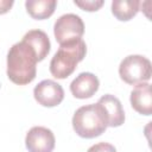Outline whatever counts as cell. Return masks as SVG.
<instances>
[{
    "mask_svg": "<svg viewBox=\"0 0 152 152\" xmlns=\"http://www.w3.org/2000/svg\"><path fill=\"white\" fill-rule=\"evenodd\" d=\"M39 57L31 44L21 39L12 45L7 53V76L19 86L31 83L36 78Z\"/></svg>",
    "mask_w": 152,
    "mask_h": 152,
    "instance_id": "6da1fadb",
    "label": "cell"
},
{
    "mask_svg": "<svg viewBox=\"0 0 152 152\" xmlns=\"http://www.w3.org/2000/svg\"><path fill=\"white\" fill-rule=\"evenodd\" d=\"M87 53V45L82 39H77L59 45L50 62V72L53 77L63 80L70 76L77 64L83 61Z\"/></svg>",
    "mask_w": 152,
    "mask_h": 152,
    "instance_id": "7a4b0ae2",
    "label": "cell"
},
{
    "mask_svg": "<svg viewBox=\"0 0 152 152\" xmlns=\"http://www.w3.org/2000/svg\"><path fill=\"white\" fill-rule=\"evenodd\" d=\"M72 127L77 135L91 139L101 135L107 126V119L99 103L80 107L72 116Z\"/></svg>",
    "mask_w": 152,
    "mask_h": 152,
    "instance_id": "3957f363",
    "label": "cell"
},
{
    "mask_svg": "<svg viewBox=\"0 0 152 152\" xmlns=\"http://www.w3.org/2000/svg\"><path fill=\"white\" fill-rule=\"evenodd\" d=\"M151 62L141 55H129L119 65L120 78L127 84H139L151 78Z\"/></svg>",
    "mask_w": 152,
    "mask_h": 152,
    "instance_id": "277c9868",
    "label": "cell"
},
{
    "mask_svg": "<svg viewBox=\"0 0 152 152\" xmlns=\"http://www.w3.org/2000/svg\"><path fill=\"white\" fill-rule=\"evenodd\" d=\"M53 33L59 45L66 44L81 39L84 33V24L77 14L66 13L56 20L53 25Z\"/></svg>",
    "mask_w": 152,
    "mask_h": 152,
    "instance_id": "5b68a950",
    "label": "cell"
},
{
    "mask_svg": "<svg viewBox=\"0 0 152 152\" xmlns=\"http://www.w3.org/2000/svg\"><path fill=\"white\" fill-rule=\"evenodd\" d=\"M55 142L52 131L43 126L32 127L25 138V145L28 152H52Z\"/></svg>",
    "mask_w": 152,
    "mask_h": 152,
    "instance_id": "8992f818",
    "label": "cell"
},
{
    "mask_svg": "<svg viewBox=\"0 0 152 152\" xmlns=\"http://www.w3.org/2000/svg\"><path fill=\"white\" fill-rule=\"evenodd\" d=\"M33 96L39 104L44 107H55L63 101L64 90L59 83L52 80H44L34 87Z\"/></svg>",
    "mask_w": 152,
    "mask_h": 152,
    "instance_id": "52a82bcc",
    "label": "cell"
},
{
    "mask_svg": "<svg viewBox=\"0 0 152 152\" xmlns=\"http://www.w3.org/2000/svg\"><path fill=\"white\" fill-rule=\"evenodd\" d=\"M107 119L108 127H119L125 122V113L120 100L110 94L101 96L97 101Z\"/></svg>",
    "mask_w": 152,
    "mask_h": 152,
    "instance_id": "ba28073f",
    "label": "cell"
},
{
    "mask_svg": "<svg viewBox=\"0 0 152 152\" xmlns=\"http://www.w3.org/2000/svg\"><path fill=\"white\" fill-rule=\"evenodd\" d=\"M99 78L91 72H81L70 84V91L76 99H89L99 89Z\"/></svg>",
    "mask_w": 152,
    "mask_h": 152,
    "instance_id": "9c48e42d",
    "label": "cell"
},
{
    "mask_svg": "<svg viewBox=\"0 0 152 152\" xmlns=\"http://www.w3.org/2000/svg\"><path fill=\"white\" fill-rule=\"evenodd\" d=\"M131 106L135 112L142 115L152 114V93L151 86L147 82L135 84L131 91Z\"/></svg>",
    "mask_w": 152,
    "mask_h": 152,
    "instance_id": "30bf717a",
    "label": "cell"
},
{
    "mask_svg": "<svg viewBox=\"0 0 152 152\" xmlns=\"http://www.w3.org/2000/svg\"><path fill=\"white\" fill-rule=\"evenodd\" d=\"M23 39L33 46V49L36 50L39 57V62L43 61L50 52V48H51L50 39L48 34L42 30H31L27 33H25Z\"/></svg>",
    "mask_w": 152,
    "mask_h": 152,
    "instance_id": "8fae6325",
    "label": "cell"
},
{
    "mask_svg": "<svg viewBox=\"0 0 152 152\" xmlns=\"http://www.w3.org/2000/svg\"><path fill=\"white\" fill-rule=\"evenodd\" d=\"M57 6L56 0H27L25 7L27 13L37 20L46 19L51 17Z\"/></svg>",
    "mask_w": 152,
    "mask_h": 152,
    "instance_id": "7c38bea8",
    "label": "cell"
},
{
    "mask_svg": "<svg viewBox=\"0 0 152 152\" xmlns=\"http://www.w3.org/2000/svg\"><path fill=\"white\" fill-rule=\"evenodd\" d=\"M139 6L138 0H114L112 2V13L118 20L127 21L137 15Z\"/></svg>",
    "mask_w": 152,
    "mask_h": 152,
    "instance_id": "4fadbf2b",
    "label": "cell"
},
{
    "mask_svg": "<svg viewBox=\"0 0 152 152\" xmlns=\"http://www.w3.org/2000/svg\"><path fill=\"white\" fill-rule=\"evenodd\" d=\"M74 4L84 11L94 12V11H97L103 5V0H83V1L75 0Z\"/></svg>",
    "mask_w": 152,
    "mask_h": 152,
    "instance_id": "5bb4252c",
    "label": "cell"
},
{
    "mask_svg": "<svg viewBox=\"0 0 152 152\" xmlns=\"http://www.w3.org/2000/svg\"><path fill=\"white\" fill-rule=\"evenodd\" d=\"M87 152H116V148L112 144L102 141V142H97L90 146Z\"/></svg>",
    "mask_w": 152,
    "mask_h": 152,
    "instance_id": "9a60e30c",
    "label": "cell"
},
{
    "mask_svg": "<svg viewBox=\"0 0 152 152\" xmlns=\"http://www.w3.org/2000/svg\"><path fill=\"white\" fill-rule=\"evenodd\" d=\"M12 6H13L12 0H0V14L7 13Z\"/></svg>",
    "mask_w": 152,
    "mask_h": 152,
    "instance_id": "2e32d148",
    "label": "cell"
}]
</instances>
